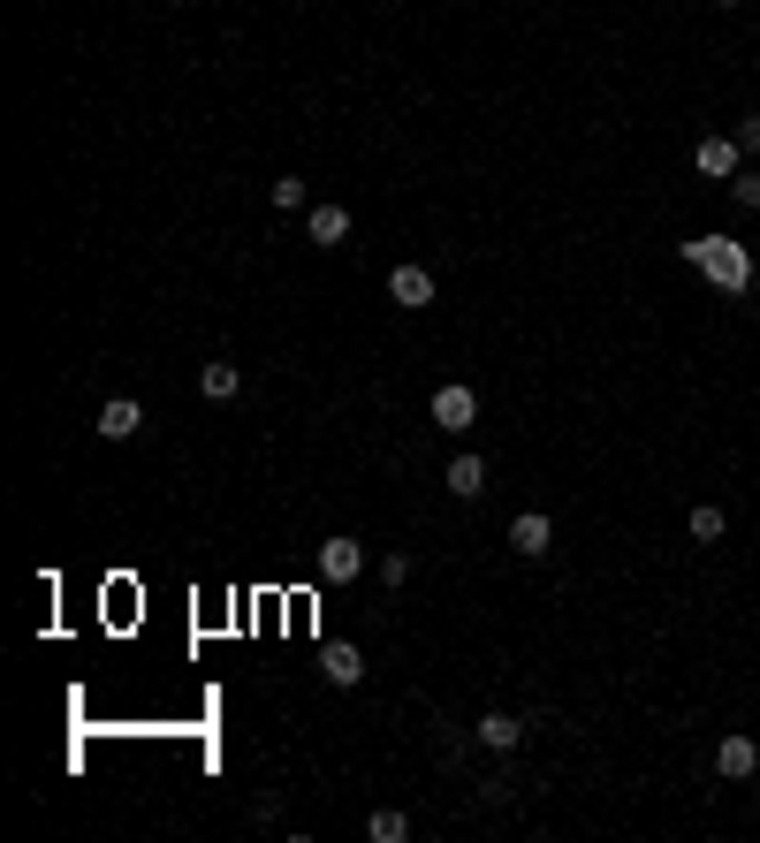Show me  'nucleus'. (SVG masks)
<instances>
[{
	"label": "nucleus",
	"mask_w": 760,
	"mask_h": 843,
	"mask_svg": "<svg viewBox=\"0 0 760 843\" xmlns=\"http://www.w3.org/2000/svg\"><path fill=\"white\" fill-rule=\"evenodd\" d=\"M266 198H274V213H312V190H304L296 175H282V183H266Z\"/></svg>",
	"instance_id": "obj_14"
},
{
	"label": "nucleus",
	"mask_w": 760,
	"mask_h": 843,
	"mask_svg": "<svg viewBox=\"0 0 760 843\" xmlns=\"http://www.w3.org/2000/svg\"><path fill=\"white\" fill-rule=\"evenodd\" d=\"M304 228H312L320 252H335L342 236H350V213H342V206H312V213H304Z\"/></svg>",
	"instance_id": "obj_11"
},
{
	"label": "nucleus",
	"mask_w": 760,
	"mask_h": 843,
	"mask_svg": "<svg viewBox=\"0 0 760 843\" xmlns=\"http://www.w3.org/2000/svg\"><path fill=\"white\" fill-rule=\"evenodd\" d=\"M509 548L525 555V562H540V555L555 548V525L540 517V509H525V517H509Z\"/></svg>",
	"instance_id": "obj_5"
},
{
	"label": "nucleus",
	"mask_w": 760,
	"mask_h": 843,
	"mask_svg": "<svg viewBox=\"0 0 760 843\" xmlns=\"http://www.w3.org/2000/svg\"><path fill=\"white\" fill-rule=\"evenodd\" d=\"M738 160H746V145H738V137H700V145H692V168L715 175V183H730V175H738Z\"/></svg>",
	"instance_id": "obj_4"
},
{
	"label": "nucleus",
	"mask_w": 760,
	"mask_h": 843,
	"mask_svg": "<svg viewBox=\"0 0 760 843\" xmlns=\"http://www.w3.org/2000/svg\"><path fill=\"white\" fill-rule=\"evenodd\" d=\"M198 388H206V403H228V395L244 388V365H228V357H221V365H206V373H198Z\"/></svg>",
	"instance_id": "obj_13"
},
{
	"label": "nucleus",
	"mask_w": 760,
	"mask_h": 843,
	"mask_svg": "<svg viewBox=\"0 0 760 843\" xmlns=\"http://www.w3.org/2000/svg\"><path fill=\"white\" fill-rule=\"evenodd\" d=\"M403 836H411V813L380 805V813H373V843H403Z\"/></svg>",
	"instance_id": "obj_16"
},
{
	"label": "nucleus",
	"mask_w": 760,
	"mask_h": 843,
	"mask_svg": "<svg viewBox=\"0 0 760 843\" xmlns=\"http://www.w3.org/2000/svg\"><path fill=\"white\" fill-rule=\"evenodd\" d=\"M380 586H411V555H380Z\"/></svg>",
	"instance_id": "obj_17"
},
{
	"label": "nucleus",
	"mask_w": 760,
	"mask_h": 843,
	"mask_svg": "<svg viewBox=\"0 0 760 843\" xmlns=\"http://www.w3.org/2000/svg\"><path fill=\"white\" fill-rule=\"evenodd\" d=\"M715 8H738V0H715Z\"/></svg>",
	"instance_id": "obj_20"
},
{
	"label": "nucleus",
	"mask_w": 760,
	"mask_h": 843,
	"mask_svg": "<svg viewBox=\"0 0 760 843\" xmlns=\"http://www.w3.org/2000/svg\"><path fill=\"white\" fill-rule=\"evenodd\" d=\"M320 676H328L335 692H350V684H366V654H358V646H328V654H320Z\"/></svg>",
	"instance_id": "obj_9"
},
{
	"label": "nucleus",
	"mask_w": 760,
	"mask_h": 843,
	"mask_svg": "<svg viewBox=\"0 0 760 843\" xmlns=\"http://www.w3.org/2000/svg\"><path fill=\"white\" fill-rule=\"evenodd\" d=\"M471 419H479V395H471V380H449V388H433V425L465 433Z\"/></svg>",
	"instance_id": "obj_3"
},
{
	"label": "nucleus",
	"mask_w": 760,
	"mask_h": 843,
	"mask_svg": "<svg viewBox=\"0 0 760 843\" xmlns=\"http://www.w3.org/2000/svg\"><path fill=\"white\" fill-rule=\"evenodd\" d=\"M449 494H457V502H479V494H487V464H479V457H457V464H449Z\"/></svg>",
	"instance_id": "obj_12"
},
{
	"label": "nucleus",
	"mask_w": 760,
	"mask_h": 843,
	"mask_svg": "<svg viewBox=\"0 0 760 843\" xmlns=\"http://www.w3.org/2000/svg\"><path fill=\"white\" fill-rule=\"evenodd\" d=\"M722 532H730V517H722L715 502H700V509H692V540H700V548H715Z\"/></svg>",
	"instance_id": "obj_15"
},
{
	"label": "nucleus",
	"mask_w": 760,
	"mask_h": 843,
	"mask_svg": "<svg viewBox=\"0 0 760 843\" xmlns=\"http://www.w3.org/2000/svg\"><path fill=\"white\" fill-rule=\"evenodd\" d=\"M388 304L426 312V304H433V274H426V266H396V274H388Z\"/></svg>",
	"instance_id": "obj_6"
},
{
	"label": "nucleus",
	"mask_w": 760,
	"mask_h": 843,
	"mask_svg": "<svg viewBox=\"0 0 760 843\" xmlns=\"http://www.w3.org/2000/svg\"><path fill=\"white\" fill-rule=\"evenodd\" d=\"M684 258H692V266H700L722 296H746V290H753V258H746V244H730V236H692V244H684Z\"/></svg>",
	"instance_id": "obj_1"
},
{
	"label": "nucleus",
	"mask_w": 760,
	"mask_h": 843,
	"mask_svg": "<svg viewBox=\"0 0 760 843\" xmlns=\"http://www.w3.org/2000/svg\"><path fill=\"white\" fill-rule=\"evenodd\" d=\"M730 198H738V206H760V175L738 168V175H730Z\"/></svg>",
	"instance_id": "obj_18"
},
{
	"label": "nucleus",
	"mask_w": 760,
	"mask_h": 843,
	"mask_svg": "<svg viewBox=\"0 0 760 843\" xmlns=\"http://www.w3.org/2000/svg\"><path fill=\"white\" fill-rule=\"evenodd\" d=\"M358 570H366V540H350V532L320 540V578H328V586H350Z\"/></svg>",
	"instance_id": "obj_2"
},
{
	"label": "nucleus",
	"mask_w": 760,
	"mask_h": 843,
	"mask_svg": "<svg viewBox=\"0 0 760 843\" xmlns=\"http://www.w3.org/2000/svg\"><path fill=\"white\" fill-rule=\"evenodd\" d=\"M471 737H479L487 753H517V745H525V722L517 715H479L471 722Z\"/></svg>",
	"instance_id": "obj_7"
},
{
	"label": "nucleus",
	"mask_w": 760,
	"mask_h": 843,
	"mask_svg": "<svg viewBox=\"0 0 760 843\" xmlns=\"http://www.w3.org/2000/svg\"><path fill=\"white\" fill-rule=\"evenodd\" d=\"M137 425H145V403H137V395H115V403L99 411V441H129Z\"/></svg>",
	"instance_id": "obj_8"
},
{
	"label": "nucleus",
	"mask_w": 760,
	"mask_h": 843,
	"mask_svg": "<svg viewBox=\"0 0 760 843\" xmlns=\"http://www.w3.org/2000/svg\"><path fill=\"white\" fill-rule=\"evenodd\" d=\"M753 767H760V745H753V737H722V745H715V775H730V783H746Z\"/></svg>",
	"instance_id": "obj_10"
},
{
	"label": "nucleus",
	"mask_w": 760,
	"mask_h": 843,
	"mask_svg": "<svg viewBox=\"0 0 760 843\" xmlns=\"http://www.w3.org/2000/svg\"><path fill=\"white\" fill-rule=\"evenodd\" d=\"M738 145H746V153H760V115H746V122H738Z\"/></svg>",
	"instance_id": "obj_19"
}]
</instances>
